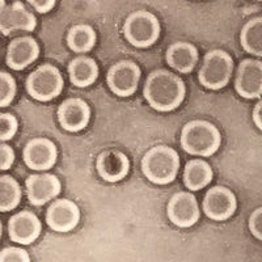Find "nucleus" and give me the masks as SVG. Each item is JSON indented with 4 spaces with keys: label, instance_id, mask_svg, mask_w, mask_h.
<instances>
[{
    "label": "nucleus",
    "instance_id": "f257e3e1",
    "mask_svg": "<svg viewBox=\"0 0 262 262\" xmlns=\"http://www.w3.org/2000/svg\"><path fill=\"white\" fill-rule=\"evenodd\" d=\"M186 93L184 80L168 70L159 69L148 75L143 95L149 106L158 112H172L182 104Z\"/></svg>",
    "mask_w": 262,
    "mask_h": 262
},
{
    "label": "nucleus",
    "instance_id": "f03ea898",
    "mask_svg": "<svg viewBox=\"0 0 262 262\" xmlns=\"http://www.w3.org/2000/svg\"><path fill=\"white\" fill-rule=\"evenodd\" d=\"M181 147L190 155L209 158L221 147V133L215 125L205 119H194L182 127Z\"/></svg>",
    "mask_w": 262,
    "mask_h": 262
},
{
    "label": "nucleus",
    "instance_id": "7ed1b4c3",
    "mask_svg": "<svg viewBox=\"0 0 262 262\" xmlns=\"http://www.w3.org/2000/svg\"><path fill=\"white\" fill-rule=\"evenodd\" d=\"M140 167L152 184L167 185L176 179L179 173L180 156L168 146L152 147L144 154Z\"/></svg>",
    "mask_w": 262,
    "mask_h": 262
},
{
    "label": "nucleus",
    "instance_id": "20e7f679",
    "mask_svg": "<svg viewBox=\"0 0 262 262\" xmlns=\"http://www.w3.org/2000/svg\"><path fill=\"white\" fill-rule=\"evenodd\" d=\"M123 34L128 43L138 49H147L158 41L160 36V23L148 11H135L130 13L123 24Z\"/></svg>",
    "mask_w": 262,
    "mask_h": 262
},
{
    "label": "nucleus",
    "instance_id": "39448f33",
    "mask_svg": "<svg viewBox=\"0 0 262 262\" xmlns=\"http://www.w3.org/2000/svg\"><path fill=\"white\" fill-rule=\"evenodd\" d=\"M232 71V57L227 51L215 49L205 55L202 67L198 72V80L207 90H222L228 84Z\"/></svg>",
    "mask_w": 262,
    "mask_h": 262
},
{
    "label": "nucleus",
    "instance_id": "423d86ee",
    "mask_svg": "<svg viewBox=\"0 0 262 262\" xmlns=\"http://www.w3.org/2000/svg\"><path fill=\"white\" fill-rule=\"evenodd\" d=\"M62 74L53 64L37 67L27 79V91L37 101H50L60 95L63 90Z\"/></svg>",
    "mask_w": 262,
    "mask_h": 262
},
{
    "label": "nucleus",
    "instance_id": "0eeeda50",
    "mask_svg": "<svg viewBox=\"0 0 262 262\" xmlns=\"http://www.w3.org/2000/svg\"><path fill=\"white\" fill-rule=\"evenodd\" d=\"M140 75L142 72L137 63L123 59L109 69L106 74V84L114 95L128 97L137 91Z\"/></svg>",
    "mask_w": 262,
    "mask_h": 262
},
{
    "label": "nucleus",
    "instance_id": "6e6552de",
    "mask_svg": "<svg viewBox=\"0 0 262 262\" xmlns=\"http://www.w3.org/2000/svg\"><path fill=\"white\" fill-rule=\"evenodd\" d=\"M203 212L209 219L222 222L232 216L237 207V201L232 191L226 186H212L203 198Z\"/></svg>",
    "mask_w": 262,
    "mask_h": 262
},
{
    "label": "nucleus",
    "instance_id": "1a4fd4ad",
    "mask_svg": "<svg viewBox=\"0 0 262 262\" xmlns=\"http://www.w3.org/2000/svg\"><path fill=\"white\" fill-rule=\"evenodd\" d=\"M235 90L247 100H254L262 96V60L244 59L237 67Z\"/></svg>",
    "mask_w": 262,
    "mask_h": 262
},
{
    "label": "nucleus",
    "instance_id": "9d476101",
    "mask_svg": "<svg viewBox=\"0 0 262 262\" xmlns=\"http://www.w3.org/2000/svg\"><path fill=\"white\" fill-rule=\"evenodd\" d=\"M169 221L180 228H189L200 219V207L194 194L179 191L170 196L167 206Z\"/></svg>",
    "mask_w": 262,
    "mask_h": 262
},
{
    "label": "nucleus",
    "instance_id": "9b49d317",
    "mask_svg": "<svg viewBox=\"0 0 262 262\" xmlns=\"http://www.w3.org/2000/svg\"><path fill=\"white\" fill-rule=\"evenodd\" d=\"M57 146L46 138H36L29 140L23 151V159L27 167L33 170H48L57 161Z\"/></svg>",
    "mask_w": 262,
    "mask_h": 262
},
{
    "label": "nucleus",
    "instance_id": "f8f14e48",
    "mask_svg": "<svg viewBox=\"0 0 262 262\" xmlns=\"http://www.w3.org/2000/svg\"><path fill=\"white\" fill-rule=\"evenodd\" d=\"M27 195L33 206H42L57 198L60 193V181L51 173H36L25 180Z\"/></svg>",
    "mask_w": 262,
    "mask_h": 262
},
{
    "label": "nucleus",
    "instance_id": "ddd939ff",
    "mask_svg": "<svg viewBox=\"0 0 262 262\" xmlns=\"http://www.w3.org/2000/svg\"><path fill=\"white\" fill-rule=\"evenodd\" d=\"M41 231V222L34 212L24 210L9 217L8 235L9 238L16 244H32L38 238Z\"/></svg>",
    "mask_w": 262,
    "mask_h": 262
},
{
    "label": "nucleus",
    "instance_id": "4468645a",
    "mask_svg": "<svg viewBox=\"0 0 262 262\" xmlns=\"http://www.w3.org/2000/svg\"><path fill=\"white\" fill-rule=\"evenodd\" d=\"M80 221V210L78 205L70 200L54 201L46 211V223L53 231L69 232L78 226Z\"/></svg>",
    "mask_w": 262,
    "mask_h": 262
},
{
    "label": "nucleus",
    "instance_id": "2eb2a0df",
    "mask_svg": "<svg viewBox=\"0 0 262 262\" xmlns=\"http://www.w3.org/2000/svg\"><path fill=\"white\" fill-rule=\"evenodd\" d=\"M2 17L0 30L4 36H8L15 30L33 32L37 27V18L30 11L25 8L21 2H13L11 6H4L2 2Z\"/></svg>",
    "mask_w": 262,
    "mask_h": 262
},
{
    "label": "nucleus",
    "instance_id": "dca6fc26",
    "mask_svg": "<svg viewBox=\"0 0 262 262\" xmlns=\"http://www.w3.org/2000/svg\"><path fill=\"white\" fill-rule=\"evenodd\" d=\"M91 119L90 105L81 98L64 100L58 107V121L66 131L76 133L86 127Z\"/></svg>",
    "mask_w": 262,
    "mask_h": 262
},
{
    "label": "nucleus",
    "instance_id": "f3484780",
    "mask_svg": "<svg viewBox=\"0 0 262 262\" xmlns=\"http://www.w3.org/2000/svg\"><path fill=\"white\" fill-rule=\"evenodd\" d=\"M39 55V46L33 37H17L7 49L6 63L9 69L21 71L36 62Z\"/></svg>",
    "mask_w": 262,
    "mask_h": 262
},
{
    "label": "nucleus",
    "instance_id": "a211bd4d",
    "mask_svg": "<svg viewBox=\"0 0 262 262\" xmlns=\"http://www.w3.org/2000/svg\"><path fill=\"white\" fill-rule=\"evenodd\" d=\"M96 168L102 180L107 182H118L125 179L130 169V161L123 152L109 149L98 155Z\"/></svg>",
    "mask_w": 262,
    "mask_h": 262
},
{
    "label": "nucleus",
    "instance_id": "6ab92c4d",
    "mask_svg": "<svg viewBox=\"0 0 262 262\" xmlns=\"http://www.w3.org/2000/svg\"><path fill=\"white\" fill-rule=\"evenodd\" d=\"M165 59L173 70L181 74H189L198 62V50L189 42H176L168 48Z\"/></svg>",
    "mask_w": 262,
    "mask_h": 262
},
{
    "label": "nucleus",
    "instance_id": "aec40b11",
    "mask_svg": "<svg viewBox=\"0 0 262 262\" xmlns=\"http://www.w3.org/2000/svg\"><path fill=\"white\" fill-rule=\"evenodd\" d=\"M70 80L75 86H90L98 76V66L95 59L90 57H78L69 64Z\"/></svg>",
    "mask_w": 262,
    "mask_h": 262
},
{
    "label": "nucleus",
    "instance_id": "412c9836",
    "mask_svg": "<svg viewBox=\"0 0 262 262\" xmlns=\"http://www.w3.org/2000/svg\"><path fill=\"white\" fill-rule=\"evenodd\" d=\"M212 173L209 163L201 159L190 160L186 163L184 169V184L191 191H198L211 182Z\"/></svg>",
    "mask_w": 262,
    "mask_h": 262
},
{
    "label": "nucleus",
    "instance_id": "4be33fe9",
    "mask_svg": "<svg viewBox=\"0 0 262 262\" xmlns=\"http://www.w3.org/2000/svg\"><path fill=\"white\" fill-rule=\"evenodd\" d=\"M240 43L248 54L262 58V16L252 18L243 27Z\"/></svg>",
    "mask_w": 262,
    "mask_h": 262
},
{
    "label": "nucleus",
    "instance_id": "5701e85b",
    "mask_svg": "<svg viewBox=\"0 0 262 262\" xmlns=\"http://www.w3.org/2000/svg\"><path fill=\"white\" fill-rule=\"evenodd\" d=\"M96 43V32L91 25L79 24L70 28L67 45L75 53H88Z\"/></svg>",
    "mask_w": 262,
    "mask_h": 262
},
{
    "label": "nucleus",
    "instance_id": "b1692460",
    "mask_svg": "<svg viewBox=\"0 0 262 262\" xmlns=\"http://www.w3.org/2000/svg\"><path fill=\"white\" fill-rule=\"evenodd\" d=\"M21 201V188L16 179L9 174L0 177V211L15 210Z\"/></svg>",
    "mask_w": 262,
    "mask_h": 262
},
{
    "label": "nucleus",
    "instance_id": "393cba45",
    "mask_svg": "<svg viewBox=\"0 0 262 262\" xmlns=\"http://www.w3.org/2000/svg\"><path fill=\"white\" fill-rule=\"evenodd\" d=\"M16 81L11 74L6 71L0 72V106L7 107L11 105L16 96Z\"/></svg>",
    "mask_w": 262,
    "mask_h": 262
},
{
    "label": "nucleus",
    "instance_id": "a878e982",
    "mask_svg": "<svg viewBox=\"0 0 262 262\" xmlns=\"http://www.w3.org/2000/svg\"><path fill=\"white\" fill-rule=\"evenodd\" d=\"M0 139L3 143L12 139L17 133V119L11 113L0 114Z\"/></svg>",
    "mask_w": 262,
    "mask_h": 262
},
{
    "label": "nucleus",
    "instance_id": "bb28decb",
    "mask_svg": "<svg viewBox=\"0 0 262 262\" xmlns=\"http://www.w3.org/2000/svg\"><path fill=\"white\" fill-rule=\"evenodd\" d=\"M0 262H30V257L24 248L6 247L0 252Z\"/></svg>",
    "mask_w": 262,
    "mask_h": 262
},
{
    "label": "nucleus",
    "instance_id": "cd10ccee",
    "mask_svg": "<svg viewBox=\"0 0 262 262\" xmlns=\"http://www.w3.org/2000/svg\"><path fill=\"white\" fill-rule=\"evenodd\" d=\"M248 224L252 235L262 242V207H258L250 214Z\"/></svg>",
    "mask_w": 262,
    "mask_h": 262
},
{
    "label": "nucleus",
    "instance_id": "c85d7f7f",
    "mask_svg": "<svg viewBox=\"0 0 262 262\" xmlns=\"http://www.w3.org/2000/svg\"><path fill=\"white\" fill-rule=\"evenodd\" d=\"M13 161H15V151L9 144L2 143L0 146V169L8 170L12 167Z\"/></svg>",
    "mask_w": 262,
    "mask_h": 262
},
{
    "label": "nucleus",
    "instance_id": "c756f323",
    "mask_svg": "<svg viewBox=\"0 0 262 262\" xmlns=\"http://www.w3.org/2000/svg\"><path fill=\"white\" fill-rule=\"evenodd\" d=\"M28 3L38 13H46L54 8L57 2L55 0H29Z\"/></svg>",
    "mask_w": 262,
    "mask_h": 262
},
{
    "label": "nucleus",
    "instance_id": "7c9ffc66",
    "mask_svg": "<svg viewBox=\"0 0 262 262\" xmlns=\"http://www.w3.org/2000/svg\"><path fill=\"white\" fill-rule=\"evenodd\" d=\"M253 122L262 131V100H259L253 109Z\"/></svg>",
    "mask_w": 262,
    "mask_h": 262
}]
</instances>
